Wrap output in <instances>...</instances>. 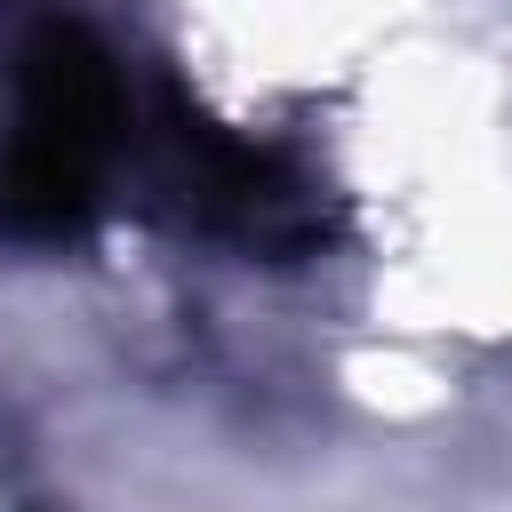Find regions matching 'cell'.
<instances>
[{
	"label": "cell",
	"instance_id": "6da1fadb",
	"mask_svg": "<svg viewBox=\"0 0 512 512\" xmlns=\"http://www.w3.org/2000/svg\"><path fill=\"white\" fill-rule=\"evenodd\" d=\"M136 88L88 16L24 8L8 24V128H0V240L72 248L96 232L128 168Z\"/></svg>",
	"mask_w": 512,
	"mask_h": 512
},
{
	"label": "cell",
	"instance_id": "7a4b0ae2",
	"mask_svg": "<svg viewBox=\"0 0 512 512\" xmlns=\"http://www.w3.org/2000/svg\"><path fill=\"white\" fill-rule=\"evenodd\" d=\"M128 168L144 184V208L176 232H200V240H232V248H256V256H304L328 232L320 184L288 152L216 128L176 88L136 104Z\"/></svg>",
	"mask_w": 512,
	"mask_h": 512
}]
</instances>
